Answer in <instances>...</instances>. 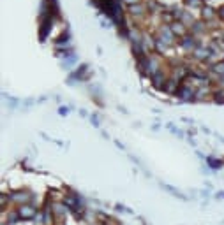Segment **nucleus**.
<instances>
[{
  "instance_id": "obj_1",
  "label": "nucleus",
  "mask_w": 224,
  "mask_h": 225,
  "mask_svg": "<svg viewBox=\"0 0 224 225\" xmlns=\"http://www.w3.org/2000/svg\"><path fill=\"white\" fill-rule=\"evenodd\" d=\"M32 215H34L32 207H21V216H32Z\"/></svg>"
}]
</instances>
